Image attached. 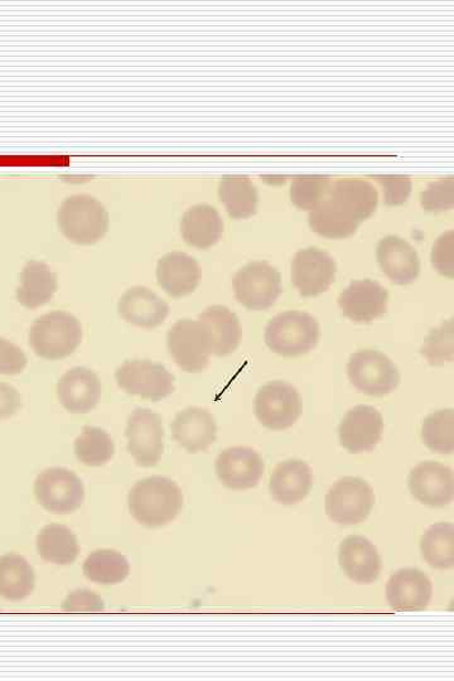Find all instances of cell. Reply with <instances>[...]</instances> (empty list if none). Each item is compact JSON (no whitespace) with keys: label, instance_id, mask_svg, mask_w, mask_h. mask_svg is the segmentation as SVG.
I'll return each mask as SVG.
<instances>
[{"label":"cell","instance_id":"cell-1","mask_svg":"<svg viewBox=\"0 0 454 681\" xmlns=\"http://www.w3.org/2000/svg\"><path fill=\"white\" fill-rule=\"evenodd\" d=\"M184 504L182 490L163 476H152L136 482L128 496L131 515L150 529H158L175 521Z\"/></svg>","mask_w":454,"mask_h":681},{"label":"cell","instance_id":"cell-2","mask_svg":"<svg viewBox=\"0 0 454 681\" xmlns=\"http://www.w3.org/2000/svg\"><path fill=\"white\" fill-rule=\"evenodd\" d=\"M84 328L74 314L54 311L33 322L30 345L41 359L58 361L71 356L82 343Z\"/></svg>","mask_w":454,"mask_h":681},{"label":"cell","instance_id":"cell-3","mask_svg":"<svg viewBox=\"0 0 454 681\" xmlns=\"http://www.w3.org/2000/svg\"><path fill=\"white\" fill-rule=\"evenodd\" d=\"M321 336L320 323L303 311H287L272 319L265 328V345L283 357H298L313 350Z\"/></svg>","mask_w":454,"mask_h":681},{"label":"cell","instance_id":"cell-4","mask_svg":"<svg viewBox=\"0 0 454 681\" xmlns=\"http://www.w3.org/2000/svg\"><path fill=\"white\" fill-rule=\"evenodd\" d=\"M109 212L89 194L71 196L58 210L57 224L68 241L79 245H92L101 241L109 230Z\"/></svg>","mask_w":454,"mask_h":681},{"label":"cell","instance_id":"cell-5","mask_svg":"<svg viewBox=\"0 0 454 681\" xmlns=\"http://www.w3.org/2000/svg\"><path fill=\"white\" fill-rule=\"evenodd\" d=\"M375 505V493L365 480L347 476L339 480L324 499L325 514L344 526L364 523Z\"/></svg>","mask_w":454,"mask_h":681},{"label":"cell","instance_id":"cell-6","mask_svg":"<svg viewBox=\"0 0 454 681\" xmlns=\"http://www.w3.org/2000/svg\"><path fill=\"white\" fill-rule=\"evenodd\" d=\"M256 420L270 431H285L301 418L303 402L298 390L287 381L276 380L263 386L255 397Z\"/></svg>","mask_w":454,"mask_h":681},{"label":"cell","instance_id":"cell-7","mask_svg":"<svg viewBox=\"0 0 454 681\" xmlns=\"http://www.w3.org/2000/svg\"><path fill=\"white\" fill-rule=\"evenodd\" d=\"M347 375L359 393L385 397L400 384V372L389 357L376 350H362L351 355Z\"/></svg>","mask_w":454,"mask_h":681},{"label":"cell","instance_id":"cell-8","mask_svg":"<svg viewBox=\"0 0 454 681\" xmlns=\"http://www.w3.org/2000/svg\"><path fill=\"white\" fill-rule=\"evenodd\" d=\"M34 495L49 513L67 515L84 504L85 488L75 472L64 467H51L38 475Z\"/></svg>","mask_w":454,"mask_h":681},{"label":"cell","instance_id":"cell-9","mask_svg":"<svg viewBox=\"0 0 454 681\" xmlns=\"http://www.w3.org/2000/svg\"><path fill=\"white\" fill-rule=\"evenodd\" d=\"M167 345L179 368L190 373L201 372L212 355V337L200 321H177L168 331Z\"/></svg>","mask_w":454,"mask_h":681},{"label":"cell","instance_id":"cell-10","mask_svg":"<svg viewBox=\"0 0 454 681\" xmlns=\"http://www.w3.org/2000/svg\"><path fill=\"white\" fill-rule=\"evenodd\" d=\"M125 437L128 453L136 465L151 468L157 466L165 454V427L160 415L147 408H136L128 418Z\"/></svg>","mask_w":454,"mask_h":681},{"label":"cell","instance_id":"cell-11","mask_svg":"<svg viewBox=\"0 0 454 681\" xmlns=\"http://www.w3.org/2000/svg\"><path fill=\"white\" fill-rule=\"evenodd\" d=\"M236 300L250 311H267L281 293L278 269L265 261L247 263L234 278Z\"/></svg>","mask_w":454,"mask_h":681},{"label":"cell","instance_id":"cell-12","mask_svg":"<svg viewBox=\"0 0 454 681\" xmlns=\"http://www.w3.org/2000/svg\"><path fill=\"white\" fill-rule=\"evenodd\" d=\"M115 380L126 394L160 402L175 391V377L165 366L151 360H128L115 371Z\"/></svg>","mask_w":454,"mask_h":681},{"label":"cell","instance_id":"cell-13","mask_svg":"<svg viewBox=\"0 0 454 681\" xmlns=\"http://www.w3.org/2000/svg\"><path fill=\"white\" fill-rule=\"evenodd\" d=\"M336 271V261L329 253L307 248L299 250L292 261V283L302 297H317L335 282Z\"/></svg>","mask_w":454,"mask_h":681},{"label":"cell","instance_id":"cell-14","mask_svg":"<svg viewBox=\"0 0 454 681\" xmlns=\"http://www.w3.org/2000/svg\"><path fill=\"white\" fill-rule=\"evenodd\" d=\"M408 488L411 495L428 507L449 506L454 496L453 471L440 462L419 464L409 475Z\"/></svg>","mask_w":454,"mask_h":681},{"label":"cell","instance_id":"cell-15","mask_svg":"<svg viewBox=\"0 0 454 681\" xmlns=\"http://www.w3.org/2000/svg\"><path fill=\"white\" fill-rule=\"evenodd\" d=\"M383 431L384 420L378 409L357 405L350 409L340 423V443L348 454L368 453L378 445Z\"/></svg>","mask_w":454,"mask_h":681},{"label":"cell","instance_id":"cell-16","mask_svg":"<svg viewBox=\"0 0 454 681\" xmlns=\"http://www.w3.org/2000/svg\"><path fill=\"white\" fill-rule=\"evenodd\" d=\"M219 480L230 490L258 487L265 471L262 456L253 448L231 447L219 455L215 464Z\"/></svg>","mask_w":454,"mask_h":681},{"label":"cell","instance_id":"cell-17","mask_svg":"<svg viewBox=\"0 0 454 681\" xmlns=\"http://www.w3.org/2000/svg\"><path fill=\"white\" fill-rule=\"evenodd\" d=\"M389 293L375 280H354L339 297L344 316L356 323H370L388 311Z\"/></svg>","mask_w":454,"mask_h":681},{"label":"cell","instance_id":"cell-18","mask_svg":"<svg viewBox=\"0 0 454 681\" xmlns=\"http://www.w3.org/2000/svg\"><path fill=\"white\" fill-rule=\"evenodd\" d=\"M433 594L431 579L421 569L402 568L387 584V600L397 612L423 611L430 606Z\"/></svg>","mask_w":454,"mask_h":681},{"label":"cell","instance_id":"cell-19","mask_svg":"<svg viewBox=\"0 0 454 681\" xmlns=\"http://www.w3.org/2000/svg\"><path fill=\"white\" fill-rule=\"evenodd\" d=\"M170 432L188 454L204 453L217 440V418L208 409L187 408L175 416Z\"/></svg>","mask_w":454,"mask_h":681},{"label":"cell","instance_id":"cell-20","mask_svg":"<svg viewBox=\"0 0 454 681\" xmlns=\"http://www.w3.org/2000/svg\"><path fill=\"white\" fill-rule=\"evenodd\" d=\"M102 393L96 372L82 366L68 370L57 384L59 403L71 414H87L96 409Z\"/></svg>","mask_w":454,"mask_h":681},{"label":"cell","instance_id":"cell-21","mask_svg":"<svg viewBox=\"0 0 454 681\" xmlns=\"http://www.w3.org/2000/svg\"><path fill=\"white\" fill-rule=\"evenodd\" d=\"M339 563L351 581L372 584L381 572V558L375 545L362 535H350L339 548Z\"/></svg>","mask_w":454,"mask_h":681},{"label":"cell","instance_id":"cell-22","mask_svg":"<svg viewBox=\"0 0 454 681\" xmlns=\"http://www.w3.org/2000/svg\"><path fill=\"white\" fill-rule=\"evenodd\" d=\"M376 260L392 283L408 286L414 283L421 272L418 253L405 238L389 235L376 246Z\"/></svg>","mask_w":454,"mask_h":681},{"label":"cell","instance_id":"cell-23","mask_svg":"<svg viewBox=\"0 0 454 681\" xmlns=\"http://www.w3.org/2000/svg\"><path fill=\"white\" fill-rule=\"evenodd\" d=\"M120 316L132 325L142 328H156L163 325L169 314L166 301L145 287H134L120 298L118 304Z\"/></svg>","mask_w":454,"mask_h":681},{"label":"cell","instance_id":"cell-24","mask_svg":"<svg viewBox=\"0 0 454 681\" xmlns=\"http://www.w3.org/2000/svg\"><path fill=\"white\" fill-rule=\"evenodd\" d=\"M201 276L199 263L185 253H169L158 261V284L173 298L193 293L200 284Z\"/></svg>","mask_w":454,"mask_h":681},{"label":"cell","instance_id":"cell-25","mask_svg":"<svg viewBox=\"0 0 454 681\" xmlns=\"http://www.w3.org/2000/svg\"><path fill=\"white\" fill-rule=\"evenodd\" d=\"M312 484L310 466L301 459H287L272 473L269 491L279 504L292 506L310 495Z\"/></svg>","mask_w":454,"mask_h":681},{"label":"cell","instance_id":"cell-26","mask_svg":"<svg viewBox=\"0 0 454 681\" xmlns=\"http://www.w3.org/2000/svg\"><path fill=\"white\" fill-rule=\"evenodd\" d=\"M181 234L186 244L192 248L209 249L224 234V220L210 204H196L182 216Z\"/></svg>","mask_w":454,"mask_h":681},{"label":"cell","instance_id":"cell-27","mask_svg":"<svg viewBox=\"0 0 454 681\" xmlns=\"http://www.w3.org/2000/svg\"><path fill=\"white\" fill-rule=\"evenodd\" d=\"M57 288L55 272L44 261L30 260L22 270L21 286L16 289V301L24 309H38L53 300Z\"/></svg>","mask_w":454,"mask_h":681},{"label":"cell","instance_id":"cell-28","mask_svg":"<svg viewBox=\"0 0 454 681\" xmlns=\"http://www.w3.org/2000/svg\"><path fill=\"white\" fill-rule=\"evenodd\" d=\"M212 337V354L229 356L237 350L242 340V326L233 311L224 305H211L199 316Z\"/></svg>","mask_w":454,"mask_h":681},{"label":"cell","instance_id":"cell-29","mask_svg":"<svg viewBox=\"0 0 454 681\" xmlns=\"http://www.w3.org/2000/svg\"><path fill=\"white\" fill-rule=\"evenodd\" d=\"M308 221L314 233L332 241L353 236L359 226L358 221L330 196L310 212Z\"/></svg>","mask_w":454,"mask_h":681},{"label":"cell","instance_id":"cell-30","mask_svg":"<svg viewBox=\"0 0 454 681\" xmlns=\"http://www.w3.org/2000/svg\"><path fill=\"white\" fill-rule=\"evenodd\" d=\"M36 585L32 566L15 552L0 557V598L8 601L27 599Z\"/></svg>","mask_w":454,"mask_h":681},{"label":"cell","instance_id":"cell-31","mask_svg":"<svg viewBox=\"0 0 454 681\" xmlns=\"http://www.w3.org/2000/svg\"><path fill=\"white\" fill-rule=\"evenodd\" d=\"M37 551L41 558L57 566L74 565L79 557V540L71 529L62 524L42 527L37 536Z\"/></svg>","mask_w":454,"mask_h":681},{"label":"cell","instance_id":"cell-32","mask_svg":"<svg viewBox=\"0 0 454 681\" xmlns=\"http://www.w3.org/2000/svg\"><path fill=\"white\" fill-rule=\"evenodd\" d=\"M330 198L336 200L359 224L378 208L379 194L374 186L362 180H341L332 185Z\"/></svg>","mask_w":454,"mask_h":681},{"label":"cell","instance_id":"cell-33","mask_svg":"<svg viewBox=\"0 0 454 681\" xmlns=\"http://www.w3.org/2000/svg\"><path fill=\"white\" fill-rule=\"evenodd\" d=\"M219 196L225 204L228 214L234 220H244L255 215L258 208V190L245 177L228 176L222 178Z\"/></svg>","mask_w":454,"mask_h":681},{"label":"cell","instance_id":"cell-34","mask_svg":"<svg viewBox=\"0 0 454 681\" xmlns=\"http://www.w3.org/2000/svg\"><path fill=\"white\" fill-rule=\"evenodd\" d=\"M84 574L92 583L113 585L125 581L130 576V561L113 549H99L85 560Z\"/></svg>","mask_w":454,"mask_h":681},{"label":"cell","instance_id":"cell-35","mask_svg":"<svg viewBox=\"0 0 454 681\" xmlns=\"http://www.w3.org/2000/svg\"><path fill=\"white\" fill-rule=\"evenodd\" d=\"M421 552L423 559L434 569L454 567V525L436 523L422 536Z\"/></svg>","mask_w":454,"mask_h":681},{"label":"cell","instance_id":"cell-36","mask_svg":"<svg viewBox=\"0 0 454 681\" xmlns=\"http://www.w3.org/2000/svg\"><path fill=\"white\" fill-rule=\"evenodd\" d=\"M77 459L85 466L101 467L115 454L113 438L99 427H84L74 446Z\"/></svg>","mask_w":454,"mask_h":681},{"label":"cell","instance_id":"cell-37","mask_svg":"<svg viewBox=\"0 0 454 681\" xmlns=\"http://www.w3.org/2000/svg\"><path fill=\"white\" fill-rule=\"evenodd\" d=\"M422 440L434 454L451 455L454 450V411L441 409L427 416L422 424Z\"/></svg>","mask_w":454,"mask_h":681},{"label":"cell","instance_id":"cell-38","mask_svg":"<svg viewBox=\"0 0 454 681\" xmlns=\"http://www.w3.org/2000/svg\"><path fill=\"white\" fill-rule=\"evenodd\" d=\"M331 187V181L325 177H298L290 186V200L297 209L312 211L328 198Z\"/></svg>","mask_w":454,"mask_h":681},{"label":"cell","instance_id":"cell-39","mask_svg":"<svg viewBox=\"0 0 454 681\" xmlns=\"http://www.w3.org/2000/svg\"><path fill=\"white\" fill-rule=\"evenodd\" d=\"M421 354L432 366H442L453 361L454 356V319L444 321L433 328L424 339Z\"/></svg>","mask_w":454,"mask_h":681},{"label":"cell","instance_id":"cell-40","mask_svg":"<svg viewBox=\"0 0 454 681\" xmlns=\"http://www.w3.org/2000/svg\"><path fill=\"white\" fill-rule=\"evenodd\" d=\"M422 206L430 212L447 211L454 204V182L440 181L428 187L421 196Z\"/></svg>","mask_w":454,"mask_h":681},{"label":"cell","instance_id":"cell-41","mask_svg":"<svg viewBox=\"0 0 454 681\" xmlns=\"http://www.w3.org/2000/svg\"><path fill=\"white\" fill-rule=\"evenodd\" d=\"M454 233L452 230L440 236L433 246L432 264L442 276L453 279L454 277Z\"/></svg>","mask_w":454,"mask_h":681},{"label":"cell","instance_id":"cell-42","mask_svg":"<svg viewBox=\"0 0 454 681\" xmlns=\"http://www.w3.org/2000/svg\"><path fill=\"white\" fill-rule=\"evenodd\" d=\"M27 364V355L21 347L0 337V375H19Z\"/></svg>","mask_w":454,"mask_h":681},{"label":"cell","instance_id":"cell-43","mask_svg":"<svg viewBox=\"0 0 454 681\" xmlns=\"http://www.w3.org/2000/svg\"><path fill=\"white\" fill-rule=\"evenodd\" d=\"M63 610L66 612H101L106 610V603L96 592L81 589L67 595Z\"/></svg>","mask_w":454,"mask_h":681},{"label":"cell","instance_id":"cell-44","mask_svg":"<svg viewBox=\"0 0 454 681\" xmlns=\"http://www.w3.org/2000/svg\"><path fill=\"white\" fill-rule=\"evenodd\" d=\"M379 182L385 190V203L388 206H398L405 203L411 193V182L407 177L400 176H380Z\"/></svg>","mask_w":454,"mask_h":681},{"label":"cell","instance_id":"cell-45","mask_svg":"<svg viewBox=\"0 0 454 681\" xmlns=\"http://www.w3.org/2000/svg\"><path fill=\"white\" fill-rule=\"evenodd\" d=\"M22 408V397L10 384L0 381V420L11 418Z\"/></svg>","mask_w":454,"mask_h":681}]
</instances>
